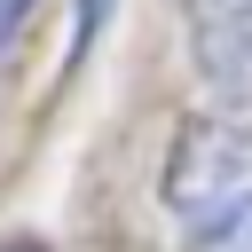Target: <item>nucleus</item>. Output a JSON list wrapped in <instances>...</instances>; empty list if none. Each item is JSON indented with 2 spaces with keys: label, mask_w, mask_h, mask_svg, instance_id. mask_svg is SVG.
<instances>
[{
  "label": "nucleus",
  "mask_w": 252,
  "mask_h": 252,
  "mask_svg": "<svg viewBox=\"0 0 252 252\" xmlns=\"http://www.w3.org/2000/svg\"><path fill=\"white\" fill-rule=\"evenodd\" d=\"M165 213L181 252H252V126L189 118L165 158Z\"/></svg>",
  "instance_id": "nucleus-1"
},
{
  "label": "nucleus",
  "mask_w": 252,
  "mask_h": 252,
  "mask_svg": "<svg viewBox=\"0 0 252 252\" xmlns=\"http://www.w3.org/2000/svg\"><path fill=\"white\" fill-rule=\"evenodd\" d=\"M189 55L228 110H252V0H189Z\"/></svg>",
  "instance_id": "nucleus-2"
},
{
  "label": "nucleus",
  "mask_w": 252,
  "mask_h": 252,
  "mask_svg": "<svg viewBox=\"0 0 252 252\" xmlns=\"http://www.w3.org/2000/svg\"><path fill=\"white\" fill-rule=\"evenodd\" d=\"M0 252H47V244H0Z\"/></svg>",
  "instance_id": "nucleus-3"
}]
</instances>
